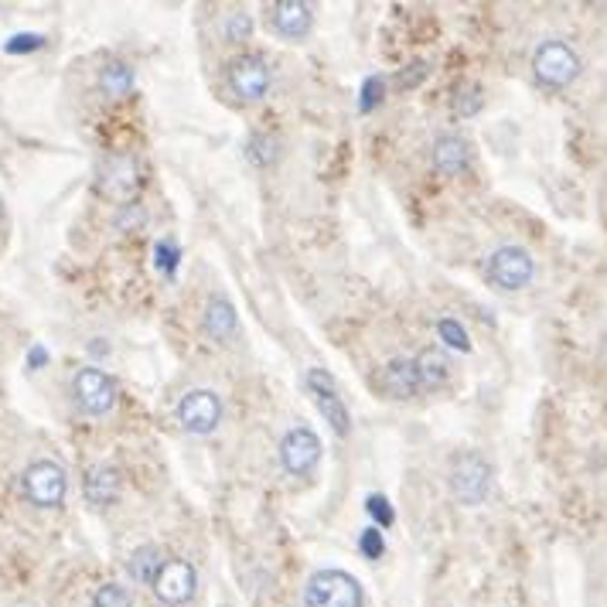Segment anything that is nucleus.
<instances>
[{"label":"nucleus","mask_w":607,"mask_h":607,"mask_svg":"<svg viewBox=\"0 0 607 607\" xmlns=\"http://www.w3.org/2000/svg\"><path fill=\"white\" fill-rule=\"evenodd\" d=\"M308 607H362V584L345 571H318L303 587Z\"/></svg>","instance_id":"obj_1"},{"label":"nucleus","mask_w":607,"mask_h":607,"mask_svg":"<svg viewBox=\"0 0 607 607\" xmlns=\"http://www.w3.org/2000/svg\"><path fill=\"white\" fill-rule=\"evenodd\" d=\"M533 72L546 89H563L581 75V58L566 42H543L533 55Z\"/></svg>","instance_id":"obj_2"},{"label":"nucleus","mask_w":607,"mask_h":607,"mask_svg":"<svg viewBox=\"0 0 607 607\" xmlns=\"http://www.w3.org/2000/svg\"><path fill=\"white\" fill-rule=\"evenodd\" d=\"M450 491L461 505H481L491 491V465L475 450L461 454L450 468Z\"/></svg>","instance_id":"obj_3"},{"label":"nucleus","mask_w":607,"mask_h":607,"mask_svg":"<svg viewBox=\"0 0 607 607\" xmlns=\"http://www.w3.org/2000/svg\"><path fill=\"white\" fill-rule=\"evenodd\" d=\"M21 488L31 505L38 509H58L65 502V488H68V478L62 471V465L55 461H34L24 468L21 475Z\"/></svg>","instance_id":"obj_4"},{"label":"nucleus","mask_w":607,"mask_h":607,"mask_svg":"<svg viewBox=\"0 0 607 607\" xmlns=\"http://www.w3.org/2000/svg\"><path fill=\"white\" fill-rule=\"evenodd\" d=\"M536 277V263L522 246H499L488 256V280L502 290H522Z\"/></svg>","instance_id":"obj_5"},{"label":"nucleus","mask_w":607,"mask_h":607,"mask_svg":"<svg viewBox=\"0 0 607 607\" xmlns=\"http://www.w3.org/2000/svg\"><path fill=\"white\" fill-rule=\"evenodd\" d=\"M72 396H75V403H79L83 413L103 416V413L113 409V403H117V383H113L103 369L86 365V369L75 372V379H72Z\"/></svg>","instance_id":"obj_6"},{"label":"nucleus","mask_w":607,"mask_h":607,"mask_svg":"<svg viewBox=\"0 0 607 607\" xmlns=\"http://www.w3.org/2000/svg\"><path fill=\"white\" fill-rule=\"evenodd\" d=\"M178 420L188 434H212L222 420V403L212 390H192L184 393L181 403H178Z\"/></svg>","instance_id":"obj_7"},{"label":"nucleus","mask_w":607,"mask_h":607,"mask_svg":"<svg viewBox=\"0 0 607 607\" xmlns=\"http://www.w3.org/2000/svg\"><path fill=\"white\" fill-rule=\"evenodd\" d=\"M195 590H199V574L188 560H168L155 581V597L168 607L188 604L195 597Z\"/></svg>","instance_id":"obj_8"},{"label":"nucleus","mask_w":607,"mask_h":607,"mask_svg":"<svg viewBox=\"0 0 607 607\" xmlns=\"http://www.w3.org/2000/svg\"><path fill=\"white\" fill-rule=\"evenodd\" d=\"M303 386H308V393L315 396V403H318V409H321L324 420H328L338 434H349L352 416H349L345 403H341V396H338L334 379H331L324 369H311L308 375H303Z\"/></svg>","instance_id":"obj_9"},{"label":"nucleus","mask_w":607,"mask_h":607,"mask_svg":"<svg viewBox=\"0 0 607 607\" xmlns=\"http://www.w3.org/2000/svg\"><path fill=\"white\" fill-rule=\"evenodd\" d=\"M280 461L290 475H311L321 461V437L311 427H294L280 440Z\"/></svg>","instance_id":"obj_10"},{"label":"nucleus","mask_w":607,"mask_h":607,"mask_svg":"<svg viewBox=\"0 0 607 607\" xmlns=\"http://www.w3.org/2000/svg\"><path fill=\"white\" fill-rule=\"evenodd\" d=\"M230 89L239 99H259L270 89V65L259 55H239L230 62Z\"/></svg>","instance_id":"obj_11"},{"label":"nucleus","mask_w":607,"mask_h":607,"mask_svg":"<svg viewBox=\"0 0 607 607\" xmlns=\"http://www.w3.org/2000/svg\"><path fill=\"white\" fill-rule=\"evenodd\" d=\"M137 188H140V171H137V161L120 155V158H113L106 161L103 168V178H99V192L109 195V199H117V202H127L137 195Z\"/></svg>","instance_id":"obj_12"},{"label":"nucleus","mask_w":607,"mask_h":607,"mask_svg":"<svg viewBox=\"0 0 607 607\" xmlns=\"http://www.w3.org/2000/svg\"><path fill=\"white\" fill-rule=\"evenodd\" d=\"M270 21H274V31L290 38V42H297V38H303L311 31L315 24V14L308 4H300V0H280V4H274L270 11Z\"/></svg>","instance_id":"obj_13"},{"label":"nucleus","mask_w":607,"mask_h":607,"mask_svg":"<svg viewBox=\"0 0 607 607\" xmlns=\"http://www.w3.org/2000/svg\"><path fill=\"white\" fill-rule=\"evenodd\" d=\"M434 164L440 174L447 178H458L471 168V150L461 137H454V134H444L434 140Z\"/></svg>","instance_id":"obj_14"},{"label":"nucleus","mask_w":607,"mask_h":607,"mask_svg":"<svg viewBox=\"0 0 607 607\" xmlns=\"http://www.w3.org/2000/svg\"><path fill=\"white\" fill-rule=\"evenodd\" d=\"M83 491H86V502H89L93 509L113 505V502L120 499V471L113 468V465H96V468L86 475Z\"/></svg>","instance_id":"obj_15"},{"label":"nucleus","mask_w":607,"mask_h":607,"mask_svg":"<svg viewBox=\"0 0 607 607\" xmlns=\"http://www.w3.org/2000/svg\"><path fill=\"white\" fill-rule=\"evenodd\" d=\"M420 375H416V365L413 359H393L386 369H383V393L393 396V400H413L420 393Z\"/></svg>","instance_id":"obj_16"},{"label":"nucleus","mask_w":607,"mask_h":607,"mask_svg":"<svg viewBox=\"0 0 607 607\" xmlns=\"http://www.w3.org/2000/svg\"><path fill=\"white\" fill-rule=\"evenodd\" d=\"M164 563H168V556L161 553V546L143 543V546H137V550L130 553V560H127V574H130V581H137V584L155 587V581H158V574H161Z\"/></svg>","instance_id":"obj_17"},{"label":"nucleus","mask_w":607,"mask_h":607,"mask_svg":"<svg viewBox=\"0 0 607 607\" xmlns=\"http://www.w3.org/2000/svg\"><path fill=\"white\" fill-rule=\"evenodd\" d=\"M236 324H239V318H236L233 300H225L222 294H212L209 303H205V331H209V338H215V341L233 338Z\"/></svg>","instance_id":"obj_18"},{"label":"nucleus","mask_w":607,"mask_h":607,"mask_svg":"<svg viewBox=\"0 0 607 607\" xmlns=\"http://www.w3.org/2000/svg\"><path fill=\"white\" fill-rule=\"evenodd\" d=\"M413 365H416V375H420V386H424L427 393L440 390V386L447 383V379H450V359H447L440 349H424V352H416Z\"/></svg>","instance_id":"obj_19"},{"label":"nucleus","mask_w":607,"mask_h":607,"mask_svg":"<svg viewBox=\"0 0 607 607\" xmlns=\"http://www.w3.org/2000/svg\"><path fill=\"white\" fill-rule=\"evenodd\" d=\"M99 89L109 99H124L134 89V68L127 62H106L99 72Z\"/></svg>","instance_id":"obj_20"},{"label":"nucleus","mask_w":607,"mask_h":607,"mask_svg":"<svg viewBox=\"0 0 607 607\" xmlns=\"http://www.w3.org/2000/svg\"><path fill=\"white\" fill-rule=\"evenodd\" d=\"M246 155H249L253 164L267 168V164L277 161V140H274L270 134H253L249 143H246Z\"/></svg>","instance_id":"obj_21"},{"label":"nucleus","mask_w":607,"mask_h":607,"mask_svg":"<svg viewBox=\"0 0 607 607\" xmlns=\"http://www.w3.org/2000/svg\"><path fill=\"white\" fill-rule=\"evenodd\" d=\"M437 334H440L444 345L458 349V352H468V349H471V338H468V331H465L458 321H454V318H440V321H437Z\"/></svg>","instance_id":"obj_22"},{"label":"nucleus","mask_w":607,"mask_h":607,"mask_svg":"<svg viewBox=\"0 0 607 607\" xmlns=\"http://www.w3.org/2000/svg\"><path fill=\"white\" fill-rule=\"evenodd\" d=\"M93 607H134L127 587L120 584H103L96 594H93Z\"/></svg>","instance_id":"obj_23"},{"label":"nucleus","mask_w":607,"mask_h":607,"mask_svg":"<svg viewBox=\"0 0 607 607\" xmlns=\"http://www.w3.org/2000/svg\"><path fill=\"white\" fill-rule=\"evenodd\" d=\"M222 31H225V38H230V42L243 45V42H249V34H253V18L243 14V11H236V14L225 18Z\"/></svg>","instance_id":"obj_24"},{"label":"nucleus","mask_w":607,"mask_h":607,"mask_svg":"<svg viewBox=\"0 0 607 607\" xmlns=\"http://www.w3.org/2000/svg\"><path fill=\"white\" fill-rule=\"evenodd\" d=\"M478 109H481V89L478 86H461L458 93H454V113H458V117H475Z\"/></svg>","instance_id":"obj_25"},{"label":"nucleus","mask_w":607,"mask_h":607,"mask_svg":"<svg viewBox=\"0 0 607 607\" xmlns=\"http://www.w3.org/2000/svg\"><path fill=\"white\" fill-rule=\"evenodd\" d=\"M359 550H362V556L365 560H379L386 553V540H383V533H379V529L372 525V529H362L359 533Z\"/></svg>","instance_id":"obj_26"},{"label":"nucleus","mask_w":607,"mask_h":607,"mask_svg":"<svg viewBox=\"0 0 607 607\" xmlns=\"http://www.w3.org/2000/svg\"><path fill=\"white\" fill-rule=\"evenodd\" d=\"M365 509H369V515L375 519V529H379V525H393V519H396V512H393V505H390L386 496H369Z\"/></svg>","instance_id":"obj_27"},{"label":"nucleus","mask_w":607,"mask_h":607,"mask_svg":"<svg viewBox=\"0 0 607 607\" xmlns=\"http://www.w3.org/2000/svg\"><path fill=\"white\" fill-rule=\"evenodd\" d=\"M383 93H386V83L379 79V75H372V79H365V86H362V99H359V109H362V113H372V109L379 106V99H383Z\"/></svg>","instance_id":"obj_28"},{"label":"nucleus","mask_w":607,"mask_h":607,"mask_svg":"<svg viewBox=\"0 0 607 607\" xmlns=\"http://www.w3.org/2000/svg\"><path fill=\"white\" fill-rule=\"evenodd\" d=\"M42 45H45L42 34H14L11 42L4 45V52H8V55H24V52H38Z\"/></svg>","instance_id":"obj_29"},{"label":"nucleus","mask_w":607,"mask_h":607,"mask_svg":"<svg viewBox=\"0 0 607 607\" xmlns=\"http://www.w3.org/2000/svg\"><path fill=\"white\" fill-rule=\"evenodd\" d=\"M155 256H158V270H161V274H174L181 253H178V243H158Z\"/></svg>","instance_id":"obj_30"},{"label":"nucleus","mask_w":607,"mask_h":607,"mask_svg":"<svg viewBox=\"0 0 607 607\" xmlns=\"http://www.w3.org/2000/svg\"><path fill=\"white\" fill-rule=\"evenodd\" d=\"M424 72H427L424 65H416V72H403V75H400V86H416V83L424 79Z\"/></svg>","instance_id":"obj_31"},{"label":"nucleus","mask_w":607,"mask_h":607,"mask_svg":"<svg viewBox=\"0 0 607 607\" xmlns=\"http://www.w3.org/2000/svg\"><path fill=\"white\" fill-rule=\"evenodd\" d=\"M45 362H49V352H45L42 345H38V349H31V355H28V365H31V369L45 365Z\"/></svg>","instance_id":"obj_32"}]
</instances>
